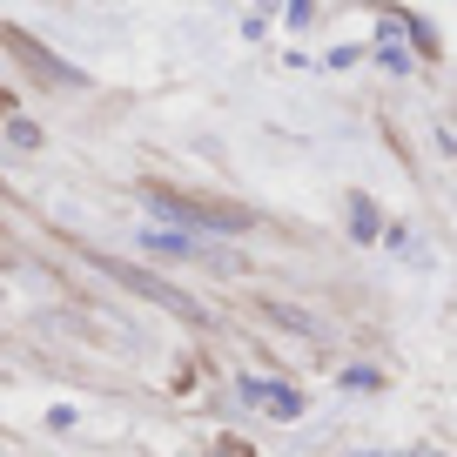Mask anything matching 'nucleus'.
Returning <instances> with one entry per match:
<instances>
[{
	"instance_id": "nucleus-1",
	"label": "nucleus",
	"mask_w": 457,
	"mask_h": 457,
	"mask_svg": "<svg viewBox=\"0 0 457 457\" xmlns=\"http://www.w3.org/2000/svg\"><path fill=\"white\" fill-rule=\"evenodd\" d=\"M148 209L169 215V222H182V236H202V228H215V236H243V228H249L243 209H209V202H188V195H175V188H148Z\"/></svg>"
},
{
	"instance_id": "nucleus-2",
	"label": "nucleus",
	"mask_w": 457,
	"mask_h": 457,
	"mask_svg": "<svg viewBox=\"0 0 457 457\" xmlns=\"http://www.w3.org/2000/svg\"><path fill=\"white\" fill-rule=\"evenodd\" d=\"M101 270H108L114 283H129L135 296H148V303H162V310H175V316H202V310H195V296H182V289L162 283V276H142V270H129V262H101Z\"/></svg>"
},
{
	"instance_id": "nucleus-3",
	"label": "nucleus",
	"mask_w": 457,
	"mask_h": 457,
	"mask_svg": "<svg viewBox=\"0 0 457 457\" xmlns=\"http://www.w3.org/2000/svg\"><path fill=\"white\" fill-rule=\"evenodd\" d=\"M7 47H14V54L28 61V74H34V81H61V87H81V74H74V68H61V61L47 54V47H34L28 34H7Z\"/></svg>"
},
{
	"instance_id": "nucleus-4",
	"label": "nucleus",
	"mask_w": 457,
	"mask_h": 457,
	"mask_svg": "<svg viewBox=\"0 0 457 457\" xmlns=\"http://www.w3.org/2000/svg\"><path fill=\"white\" fill-rule=\"evenodd\" d=\"M243 397L270 403L276 417H296V411H303V397H296V390H283V384H262V377H249V384H243Z\"/></svg>"
},
{
	"instance_id": "nucleus-5",
	"label": "nucleus",
	"mask_w": 457,
	"mask_h": 457,
	"mask_svg": "<svg viewBox=\"0 0 457 457\" xmlns=\"http://www.w3.org/2000/svg\"><path fill=\"white\" fill-rule=\"evenodd\" d=\"M142 249H148V256H202V243H195V236H175V228H148V236H142Z\"/></svg>"
},
{
	"instance_id": "nucleus-6",
	"label": "nucleus",
	"mask_w": 457,
	"mask_h": 457,
	"mask_svg": "<svg viewBox=\"0 0 457 457\" xmlns=\"http://www.w3.org/2000/svg\"><path fill=\"white\" fill-rule=\"evenodd\" d=\"M350 215H357V222H350V228H357L363 243H370V236H377V209H370V202H357V209H350Z\"/></svg>"
},
{
	"instance_id": "nucleus-7",
	"label": "nucleus",
	"mask_w": 457,
	"mask_h": 457,
	"mask_svg": "<svg viewBox=\"0 0 457 457\" xmlns=\"http://www.w3.org/2000/svg\"><path fill=\"white\" fill-rule=\"evenodd\" d=\"M270 316H276V323H289V329H316L310 316H303V310H289V303H270Z\"/></svg>"
},
{
	"instance_id": "nucleus-8",
	"label": "nucleus",
	"mask_w": 457,
	"mask_h": 457,
	"mask_svg": "<svg viewBox=\"0 0 457 457\" xmlns=\"http://www.w3.org/2000/svg\"><path fill=\"white\" fill-rule=\"evenodd\" d=\"M7 135H14L21 148H41V129H34V121H14V129H7Z\"/></svg>"
},
{
	"instance_id": "nucleus-9",
	"label": "nucleus",
	"mask_w": 457,
	"mask_h": 457,
	"mask_svg": "<svg viewBox=\"0 0 457 457\" xmlns=\"http://www.w3.org/2000/svg\"><path fill=\"white\" fill-rule=\"evenodd\" d=\"M370 457H377V451H370Z\"/></svg>"
}]
</instances>
